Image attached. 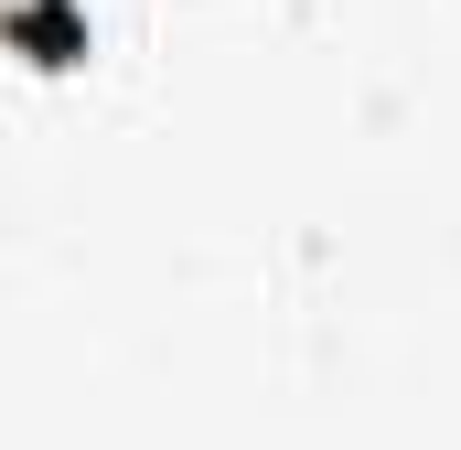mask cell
I'll use <instances>...</instances> for the list:
<instances>
[{
  "instance_id": "1",
  "label": "cell",
  "mask_w": 461,
  "mask_h": 450,
  "mask_svg": "<svg viewBox=\"0 0 461 450\" xmlns=\"http://www.w3.org/2000/svg\"><path fill=\"white\" fill-rule=\"evenodd\" d=\"M11 43H32V65H65V54H86V22L65 0H22L11 11Z\"/></svg>"
}]
</instances>
